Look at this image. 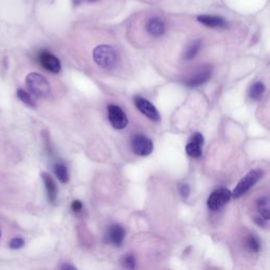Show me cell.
Segmentation results:
<instances>
[{
    "mask_svg": "<svg viewBox=\"0 0 270 270\" xmlns=\"http://www.w3.org/2000/svg\"><path fill=\"white\" fill-rule=\"evenodd\" d=\"M131 147L133 152L139 156L150 155L154 148L152 140L142 134H136L132 137Z\"/></svg>",
    "mask_w": 270,
    "mask_h": 270,
    "instance_id": "5b68a950",
    "label": "cell"
},
{
    "mask_svg": "<svg viewBox=\"0 0 270 270\" xmlns=\"http://www.w3.org/2000/svg\"><path fill=\"white\" fill-rule=\"evenodd\" d=\"M197 22L212 29H225L228 27L223 17L214 15H200L197 16Z\"/></svg>",
    "mask_w": 270,
    "mask_h": 270,
    "instance_id": "8fae6325",
    "label": "cell"
},
{
    "mask_svg": "<svg viewBox=\"0 0 270 270\" xmlns=\"http://www.w3.org/2000/svg\"><path fill=\"white\" fill-rule=\"evenodd\" d=\"M71 208H72V210L75 211V212H79L82 209V203L80 201H78V200H75V201H73V203H72Z\"/></svg>",
    "mask_w": 270,
    "mask_h": 270,
    "instance_id": "cb8c5ba5",
    "label": "cell"
},
{
    "mask_svg": "<svg viewBox=\"0 0 270 270\" xmlns=\"http://www.w3.org/2000/svg\"><path fill=\"white\" fill-rule=\"evenodd\" d=\"M211 77V70L210 69H204V70H201L197 72L196 74H194L193 76L189 77L187 80H186V86L188 87H199V86H202L204 84H206Z\"/></svg>",
    "mask_w": 270,
    "mask_h": 270,
    "instance_id": "5bb4252c",
    "label": "cell"
},
{
    "mask_svg": "<svg viewBox=\"0 0 270 270\" xmlns=\"http://www.w3.org/2000/svg\"><path fill=\"white\" fill-rule=\"evenodd\" d=\"M247 246L249 248L250 251H253V253H259L261 245H260V241L255 237V236H250L247 240Z\"/></svg>",
    "mask_w": 270,
    "mask_h": 270,
    "instance_id": "44dd1931",
    "label": "cell"
},
{
    "mask_svg": "<svg viewBox=\"0 0 270 270\" xmlns=\"http://www.w3.org/2000/svg\"><path fill=\"white\" fill-rule=\"evenodd\" d=\"M38 60L41 67L47 71L51 72V73L57 74L61 70V64L59 59L48 51H41L38 54Z\"/></svg>",
    "mask_w": 270,
    "mask_h": 270,
    "instance_id": "52a82bcc",
    "label": "cell"
},
{
    "mask_svg": "<svg viewBox=\"0 0 270 270\" xmlns=\"http://www.w3.org/2000/svg\"><path fill=\"white\" fill-rule=\"evenodd\" d=\"M262 175H263V171H261L260 169H255L248 172L241 179L240 183L237 185L235 190H233V192H231L232 196L235 197V199H239V197L243 196L250 188H253L259 182V179L262 177Z\"/></svg>",
    "mask_w": 270,
    "mask_h": 270,
    "instance_id": "3957f363",
    "label": "cell"
},
{
    "mask_svg": "<svg viewBox=\"0 0 270 270\" xmlns=\"http://www.w3.org/2000/svg\"><path fill=\"white\" fill-rule=\"evenodd\" d=\"M256 223H258L260 226L262 227H266V223L267 221L265 219H256Z\"/></svg>",
    "mask_w": 270,
    "mask_h": 270,
    "instance_id": "4316f807",
    "label": "cell"
},
{
    "mask_svg": "<svg viewBox=\"0 0 270 270\" xmlns=\"http://www.w3.org/2000/svg\"><path fill=\"white\" fill-rule=\"evenodd\" d=\"M60 269H63V270H75L76 268L74 266L70 265V264H64L60 266Z\"/></svg>",
    "mask_w": 270,
    "mask_h": 270,
    "instance_id": "484cf974",
    "label": "cell"
},
{
    "mask_svg": "<svg viewBox=\"0 0 270 270\" xmlns=\"http://www.w3.org/2000/svg\"><path fill=\"white\" fill-rule=\"evenodd\" d=\"M134 103L140 113L147 116L149 119L153 121H158L160 119V115L156 108L146 98H142L140 96H136L134 98Z\"/></svg>",
    "mask_w": 270,
    "mask_h": 270,
    "instance_id": "ba28073f",
    "label": "cell"
},
{
    "mask_svg": "<svg viewBox=\"0 0 270 270\" xmlns=\"http://www.w3.org/2000/svg\"><path fill=\"white\" fill-rule=\"evenodd\" d=\"M97 0H73V5L74 6H79L82 3H95Z\"/></svg>",
    "mask_w": 270,
    "mask_h": 270,
    "instance_id": "d4e9b609",
    "label": "cell"
},
{
    "mask_svg": "<svg viewBox=\"0 0 270 270\" xmlns=\"http://www.w3.org/2000/svg\"><path fill=\"white\" fill-rule=\"evenodd\" d=\"M122 266L127 269H134L136 266V259L133 255L129 254V255H126L122 260H121Z\"/></svg>",
    "mask_w": 270,
    "mask_h": 270,
    "instance_id": "ffe728a7",
    "label": "cell"
},
{
    "mask_svg": "<svg viewBox=\"0 0 270 270\" xmlns=\"http://www.w3.org/2000/svg\"><path fill=\"white\" fill-rule=\"evenodd\" d=\"M2 235H3V232H2V229H0V238H2Z\"/></svg>",
    "mask_w": 270,
    "mask_h": 270,
    "instance_id": "83f0119b",
    "label": "cell"
},
{
    "mask_svg": "<svg viewBox=\"0 0 270 270\" xmlns=\"http://www.w3.org/2000/svg\"><path fill=\"white\" fill-rule=\"evenodd\" d=\"M26 85L30 93L38 98H46L51 94L49 81L39 73H30L26 78Z\"/></svg>",
    "mask_w": 270,
    "mask_h": 270,
    "instance_id": "6da1fadb",
    "label": "cell"
},
{
    "mask_svg": "<svg viewBox=\"0 0 270 270\" xmlns=\"http://www.w3.org/2000/svg\"><path fill=\"white\" fill-rule=\"evenodd\" d=\"M17 96H18V98H19L24 103H26L27 106H29L31 108H35L36 107V103L34 102L32 96L28 92H26L25 90H23V89L18 90V91H17Z\"/></svg>",
    "mask_w": 270,
    "mask_h": 270,
    "instance_id": "d6986e66",
    "label": "cell"
},
{
    "mask_svg": "<svg viewBox=\"0 0 270 270\" xmlns=\"http://www.w3.org/2000/svg\"><path fill=\"white\" fill-rule=\"evenodd\" d=\"M258 210L260 211L262 218L266 221L269 220V199L268 196H263L258 201Z\"/></svg>",
    "mask_w": 270,
    "mask_h": 270,
    "instance_id": "ac0fdd59",
    "label": "cell"
},
{
    "mask_svg": "<svg viewBox=\"0 0 270 270\" xmlns=\"http://www.w3.org/2000/svg\"><path fill=\"white\" fill-rule=\"evenodd\" d=\"M232 197V193L227 188H218L215 189L210 196L208 197L207 206L211 211H217L224 207Z\"/></svg>",
    "mask_w": 270,
    "mask_h": 270,
    "instance_id": "277c9868",
    "label": "cell"
},
{
    "mask_svg": "<svg viewBox=\"0 0 270 270\" xmlns=\"http://www.w3.org/2000/svg\"><path fill=\"white\" fill-rule=\"evenodd\" d=\"M201 47H202V41H201L200 39H197V40L192 41V43L188 46V48L186 49V51H185L184 58H185L186 60H191V59H193V58L197 55V53L200 52Z\"/></svg>",
    "mask_w": 270,
    "mask_h": 270,
    "instance_id": "9a60e30c",
    "label": "cell"
},
{
    "mask_svg": "<svg viewBox=\"0 0 270 270\" xmlns=\"http://www.w3.org/2000/svg\"><path fill=\"white\" fill-rule=\"evenodd\" d=\"M26 242L23 238H14L10 241V248L11 249H14V250H18V249H20L25 246Z\"/></svg>",
    "mask_w": 270,
    "mask_h": 270,
    "instance_id": "7402d4cb",
    "label": "cell"
},
{
    "mask_svg": "<svg viewBox=\"0 0 270 270\" xmlns=\"http://www.w3.org/2000/svg\"><path fill=\"white\" fill-rule=\"evenodd\" d=\"M54 173H55L58 181L61 182L63 184H66L69 181V172L65 164L63 163L55 164V166H54Z\"/></svg>",
    "mask_w": 270,
    "mask_h": 270,
    "instance_id": "2e32d148",
    "label": "cell"
},
{
    "mask_svg": "<svg viewBox=\"0 0 270 270\" xmlns=\"http://www.w3.org/2000/svg\"><path fill=\"white\" fill-rule=\"evenodd\" d=\"M93 59L97 66L103 69L113 68L117 63V53L111 46L101 45L94 49Z\"/></svg>",
    "mask_w": 270,
    "mask_h": 270,
    "instance_id": "7a4b0ae2",
    "label": "cell"
},
{
    "mask_svg": "<svg viewBox=\"0 0 270 270\" xmlns=\"http://www.w3.org/2000/svg\"><path fill=\"white\" fill-rule=\"evenodd\" d=\"M126 236L124 228L118 224H114L109 227L107 232V240L114 246H121Z\"/></svg>",
    "mask_w": 270,
    "mask_h": 270,
    "instance_id": "30bf717a",
    "label": "cell"
},
{
    "mask_svg": "<svg viewBox=\"0 0 270 270\" xmlns=\"http://www.w3.org/2000/svg\"><path fill=\"white\" fill-rule=\"evenodd\" d=\"M146 29H147V32L150 35L154 36V37H159V36H163L166 32L165 23L158 17L150 18L147 23Z\"/></svg>",
    "mask_w": 270,
    "mask_h": 270,
    "instance_id": "4fadbf2b",
    "label": "cell"
},
{
    "mask_svg": "<svg viewBox=\"0 0 270 270\" xmlns=\"http://www.w3.org/2000/svg\"><path fill=\"white\" fill-rule=\"evenodd\" d=\"M265 92V85L261 81H258L251 86L249 90V96L253 99H260Z\"/></svg>",
    "mask_w": 270,
    "mask_h": 270,
    "instance_id": "e0dca14e",
    "label": "cell"
},
{
    "mask_svg": "<svg viewBox=\"0 0 270 270\" xmlns=\"http://www.w3.org/2000/svg\"><path fill=\"white\" fill-rule=\"evenodd\" d=\"M108 118H109L112 127L116 130H122L128 124L127 115H126L120 107L115 105L108 106Z\"/></svg>",
    "mask_w": 270,
    "mask_h": 270,
    "instance_id": "8992f818",
    "label": "cell"
},
{
    "mask_svg": "<svg viewBox=\"0 0 270 270\" xmlns=\"http://www.w3.org/2000/svg\"><path fill=\"white\" fill-rule=\"evenodd\" d=\"M41 177H43V181H44V184H45V187H46L48 200L50 201V203L54 204L57 200V193H58L56 183L54 182L53 177L50 174L46 173V172H44L41 174Z\"/></svg>",
    "mask_w": 270,
    "mask_h": 270,
    "instance_id": "7c38bea8",
    "label": "cell"
},
{
    "mask_svg": "<svg viewBox=\"0 0 270 270\" xmlns=\"http://www.w3.org/2000/svg\"><path fill=\"white\" fill-rule=\"evenodd\" d=\"M204 141H205V139L201 133H199V132L194 133L186 145L187 154L193 158L201 157L202 153H203L202 147L204 145Z\"/></svg>",
    "mask_w": 270,
    "mask_h": 270,
    "instance_id": "9c48e42d",
    "label": "cell"
},
{
    "mask_svg": "<svg viewBox=\"0 0 270 270\" xmlns=\"http://www.w3.org/2000/svg\"><path fill=\"white\" fill-rule=\"evenodd\" d=\"M178 191H179V194H181L183 199H187L190 194V187L188 184H182V185H179Z\"/></svg>",
    "mask_w": 270,
    "mask_h": 270,
    "instance_id": "603a6c76",
    "label": "cell"
}]
</instances>
